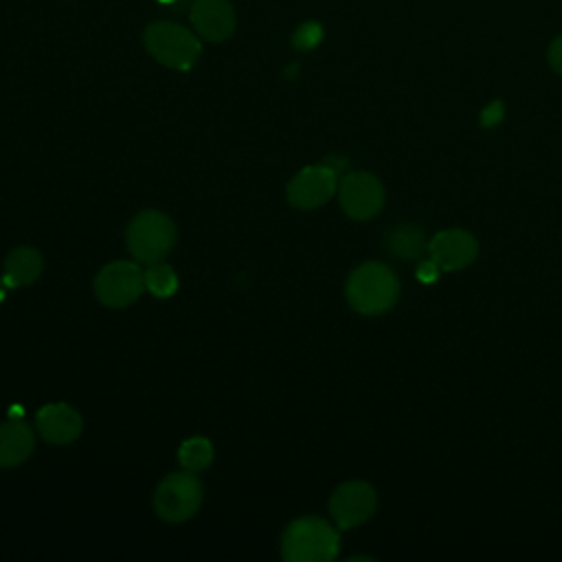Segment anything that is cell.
I'll return each mask as SVG.
<instances>
[{
    "label": "cell",
    "instance_id": "19",
    "mask_svg": "<svg viewBox=\"0 0 562 562\" xmlns=\"http://www.w3.org/2000/svg\"><path fill=\"white\" fill-rule=\"evenodd\" d=\"M547 61H549V66H551L558 75H562V35H558V37L549 44V48H547Z\"/></svg>",
    "mask_w": 562,
    "mask_h": 562
},
{
    "label": "cell",
    "instance_id": "15",
    "mask_svg": "<svg viewBox=\"0 0 562 562\" xmlns=\"http://www.w3.org/2000/svg\"><path fill=\"white\" fill-rule=\"evenodd\" d=\"M386 246L395 257L402 259H415L419 257L424 250H428V244L424 239V233L417 226L404 224V226H395L389 235H386Z\"/></svg>",
    "mask_w": 562,
    "mask_h": 562
},
{
    "label": "cell",
    "instance_id": "8",
    "mask_svg": "<svg viewBox=\"0 0 562 562\" xmlns=\"http://www.w3.org/2000/svg\"><path fill=\"white\" fill-rule=\"evenodd\" d=\"M338 191V173L327 165L303 167L285 187V198L292 206L310 211L325 204Z\"/></svg>",
    "mask_w": 562,
    "mask_h": 562
},
{
    "label": "cell",
    "instance_id": "12",
    "mask_svg": "<svg viewBox=\"0 0 562 562\" xmlns=\"http://www.w3.org/2000/svg\"><path fill=\"white\" fill-rule=\"evenodd\" d=\"M35 426H37V432L48 443H72L81 435L83 422L72 406L64 402H55L37 411Z\"/></svg>",
    "mask_w": 562,
    "mask_h": 562
},
{
    "label": "cell",
    "instance_id": "2",
    "mask_svg": "<svg viewBox=\"0 0 562 562\" xmlns=\"http://www.w3.org/2000/svg\"><path fill=\"white\" fill-rule=\"evenodd\" d=\"M345 294L358 314L375 316L395 305L400 296V283L391 268L378 261H367L349 274Z\"/></svg>",
    "mask_w": 562,
    "mask_h": 562
},
{
    "label": "cell",
    "instance_id": "16",
    "mask_svg": "<svg viewBox=\"0 0 562 562\" xmlns=\"http://www.w3.org/2000/svg\"><path fill=\"white\" fill-rule=\"evenodd\" d=\"M178 461L189 472H202L213 461V446L206 437H191L178 450Z\"/></svg>",
    "mask_w": 562,
    "mask_h": 562
},
{
    "label": "cell",
    "instance_id": "22",
    "mask_svg": "<svg viewBox=\"0 0 562 562\" xmlns=\"http://www.w3.org/2000/svg\"><path fill=\"white\" fill-rule=\"evenodd\" d=\"M158 2H165V4H171V2H176V0H158Z\"/></svg>",
    "mask_w": 562,
    "mask_h": 562
},
{
    "label": "cell",
    "instance_id": "5",
    "mask_svg": "<svg viewBox=\"0 0 562 562\" xmlns=\"http://www.w3.org/2000/svg\"><path fill=\"white\" fill-rule=\"evenodd\" d=\"M204 487L195 472L167 474L154 492V509L167 522L189 520L202 505Z\"/></svg>",
    "mask_w": 562,
    "mask_h": 562
},
{
    "label": "cell",
    "instance_id": "9",
    "mask_svg": "<svg viewBox=\"0 0 562 562\" xmlns=\"http://www.w3.org/2000/svg\"><path fill=\"white\" fill-rule=\"evenodd\" d=\"M378 507L375 490L364 481H347L338 485L329 498V514L340 529L362 525Z\"/></svg>",
    "mask_w": 562,
    "mask_h": 562
},
{
    "label": "cell",
    "instance_id": "18",
    "mask_svg": "<svg viewBox=\"0 0 562 562\" xmlns=\"http://www.w3.org/2000/svg\"><path fill=\"white\" fill-rule=\"evenodd\" d=\"M323 35H325V31L318 22H312V20L303 22L292 35V46L296 50H312L323 42Z\"/></svg>",
    "mask_w": 562,
    "mask_h": 562
},
{
    "label": "cell",
    "instance_id": "11",
    "mask_svg": "<svg viewBox=\"0 0 562 562\" xmlns=\"http://www.w3.org/2000/svg\"><path fill=\"white\" fill-rule=\"evenodd\" d=\"M191 24L202 40L220 44L235 33L237 18L228 0H195L191 7Z\"/></svg>",
    "mask_w": 562,
    "mask_h": 562
},
{
    "label": "cell",
    "instance_id": "10",
    "mask_svg": "<svg viewBox=\"0 0 562 562\" xmlns=\"http://www.w3.org/2000/svg\"><path fill=\"white\" fill-rule=\"evenodd\" d=\"M430 261L446 272L468 268L479 255V241L472 233L461 228H448L430 237L428 241Z\"/></svg>",
    "mask_w": 562,
    "mask_h": 562
},
{
    "label": "cell",
    "instance_id": "4",
    "mask_svg": "<svg viewBox=\"0 0 562 562\" xmlns=\"http://www.w3.org/2000/svg\"><path fill=\"white\" fill-rule=\"evenodd\" d=\"M143 42L147 53L167 68L173 70H189L195 66L202 44L198 35L176 22H151L145 33Z\"/></svg>",
    "mask_w": 562,
    "mask_h": 562
},
{
    "label": "cell",
    "instance_id": "17",
    "mask_svg": "<svg viewBox=\"0 0 562 562\" xmlns=\"http://www.w3.org/2000/svg\"><path fill=\"white\" fill-rule=\"evenodd\" d=\"M143 274H145V290H149L158 299H167L178 290V277L173 268L162 261L149 263Z\"/></svg>",
    "mask_w": 562,
    "mask_h": 562
},
{
    "label": "cell",
    "instance_id": "13",
    "mask_svg": "<svg viewBox=\"0 0 562 562\" xmlns=\"http://www.w3.org/2000/svg\"><path fill=\"white\" fill-rule=\"evenodd\" d=\"M35 450V435L22 419L9 417L0 424V468L24 463Z\"/></svg>",
    "mask_w": 562,
    "mask_h": 562
},
{
    "label": "cell",
    "instance_id": "6",
    "mask_svg": "<svg viewBox=\"0 0 562 562\" xmlns=\"http://www.w3.org/2000/svg\"><path fill=\"white\" fill-rule=\"evenodd\" d=\"M145 290V274L134 261H112L94 279V294L108 307H125Z\"/></svg>",
    "mask_w": 562,
    "mask_h": 562
},
{
    "label": "cell",
    "instance_id": "3",
    "mask_svg": "<svg viewBox=\"0 0 562 562\" xmlns=\"http://www.w3.org/2000/svg\"><path fill=\"white\" fill-rule=\"evenodd\" d=\"M125 241L132 257L149 266L162 261L171 252L176 244V226L162 211L145 209L127 224Z\"/></svg>",
    "mask_w": 562,
    "mask_h": 562
},
{
    "label": "cell",
    "instance_id": "7",
    "mask_svg": "<svg viewBox=\"0 0 562 562\" xmlns=\"http://www.w3.org/2000/svg\"><path fill=\"white\" fill-rule=\"evenodd\" d=\"M338 200L351 220L364 222L382 211L384 189L373 173L349 171L338 182Z\"/></svg>",
    "mask_w": 562,
    "mask_h": 562
},
{
    "label": "cell",
    "instance_id": "1",
    "mask_svg": "<svg viewBox=\"0 0 562 562\" xmlns=\"http://www.w3.org/2000/svg\"><path fill=\"white\" fill-rule=\"evenodd\" d=\"M338 531L318 516L292 520L281 536V555L285 562H329L338 555Z\"/></svg>",
    "mask_w": 562,
    "mask_h": 562
},
{
    "label": "cell",
    "instance_id": "20",
    "mask_svg": "<svg viewBox=\"0 0 562 562\" xmlns=\"http://www.w3.org/2000/svg\"><path fill=\"white\" fill-rule=\"evenodd\" d=\"M503 116V108H501V101H494L490 103L485 110H483V125H496Z\"/></svg>",
    "mask_w": 562,
    "mask_h": 562
},
{
    "label": "cell",
    "instance_id": "21",
    "mask_svg": "<svg viewBox=\"0 0 562 562\" xmlns=\"http://www.w3.org/2000/svg\"><path fill=\"white\" fill-rule=\"evenodd\" d=\"M4 288H7V285H4V281H2V279H0V299H2V296H4Z\"/></svg>",
    "mask_w": 562,
    "mask_h": 562
},
{
    "label": "cell",
    "instance_id": "14",
    "mask_svg": "<svg viewBox=\"0 0 562 562\" xmlns=\"http://www.w3.org/2000/svg\"><path fill=\"white\" fill-rule=\"evenodd\" d=\"M44 268L42 255L31 246H18L13 248L4 259V285L7 288H22L31 285Z\"/></svg>",
    "mask_w": 562,
    "mask_h": 562
}]
</instances>
